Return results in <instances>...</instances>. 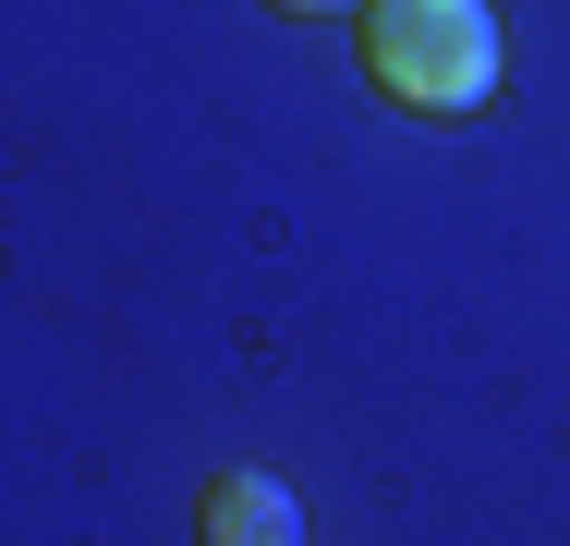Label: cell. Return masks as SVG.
Masks as SVG:
<instances>
[{
    "mask_svg": "<svg viewBox=\"0 0 570 546\" xmlns=\"http://www.w3.org/2000/svg\"><path fill=\"white\" fill-rule=\"evenodd\" d=\"M364 74H376V98L425 109V121H461V109L498 98L510 49H498L485 0H364Z\"/></svg>",
    "mask_w": 570,
    "mask_h": 546,
    "instance_id": "1",
    "label": "cell"
},
{
    "mask_svg": "<svg viewBox=\"0 0 570 546\" xmlns=\"http://www.w3.org/2000/svg\"><path fill=\"white\" fill-rule=\"evenodd\" d=\"M207 546H304V510L279 474H219L207 486Z\"/></svg>",
    "mask_w": 570,
    "mask_h": 546,
    "instance_id": "2",
    "label": "cell"
},
{
    "mask_svg": "<svg viewBox=\"0 0 570 546\" xmlns=\"http://www.w3.org/2000/svg\"><path fill=\"white\" fill-rule=\"evenodd\" d=\"M279 12H364V0H279Z\"/></svg>",
    "mask_w": 570,
    "mask_h": 546,
    "instance_id": "3",
    "label": "cell"
}]
</instances>
